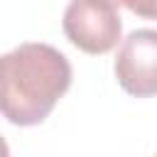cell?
Returning <instances> with one entry per match:
<instances>
[{"instance_id": "7a4b0ae2", "label": "cell", "mask_w": 157, "mask_h": 157, "mask_svg": "<svg viewBox=\"0 0 157 157\" xmlns=\"http://www.w3.org/2000/svg\"><path fill=\"white\" fill-rule=\"evenodd\" d=\"M61 29L83 54H108L118 47L123 20L113 0H71L64 10Z\"/></svg>"}, {"instance_id": "5b68a950", "label": "cell", "mask_w": 157, "mask_h": 157, "mask_svg": "<svg viewBox=\"0 0 157 157\" xmlns=\"http://www.w3.org/2000/svg\"><path fill=\"white\" fill-rule=\"evenodd\" d=\"M113 2H115V5H120V0H113Z\"/></svg>"}, {"instance_id": "6da1fadb", "label": "cell", "mask_w": 157, "mask_h": 157, "mask_svg": "<svg viewBox=\"0 0 157 157\" xmlns=\"http://www.w3.org/2000/svg\"><path fill=\"white\" fill-rule=\"evenodd\" d=\"M71 64L52 44L25 42L0 59V108L7 123L39 125L71 88Z\"/></svg>"}, {"instance_id": "8992f818", "label": "cell", "mask_w": 157, "mask_h": 157, "mask_svg": "<svg viewBox=\"0 0 157 157\" xmlns=\"http://www.w3.org/2000/svg\"><path fill=\"white\" fill-rule=\"evenodd\" d=\"M155 157H157V155H155Z\"/></svg>"}, {"instance_id": "277c9868", "label": "cell", "mask_w": 157, "mask_h": 157, "mask_svg": "<svg viewBox=\"0 0 157 157\" xmlns=\"http://www.w3.org/2000/svg\"><path fill=\"white\" fill-rule=\"evenodd\" d=\"M120 5L142 20H157V0H120Z\"/></svg>"}, {"instance_id": "3957f363", "label": "cell", "mask_w": 157, "mask_h": 157, "mask_svg": "<svg viewBox=\"0 0 157 157\" xmlns=\"http://www.w3.org/2000/svg\"><path fill=\"white\" fill-rule=\"evenodd\" d=\"M113 71L128 96H157V29H132L118 47Z\"/></svg>"}]
</instances>
